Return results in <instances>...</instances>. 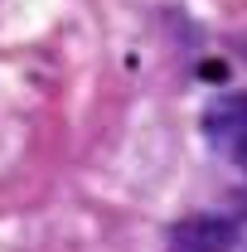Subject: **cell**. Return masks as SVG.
I'll return each instance as SVG.
<instances>
[{
	"label": "cell",
	"mask_w": 247,
	"mask_h": 252,
	"mask_svg": "<svg viewBox=\"0 0 247 252\" xmlns=\"http://www.w3.org/2000/svg\"><path fill=\"white\" fill-rule=\"evenodd\" d=\"M204 131L218 156H228L247 175V93H223L204 112Z\"/></svg>",
	"instance_id": "cell-1"
}]
</instances>
